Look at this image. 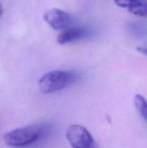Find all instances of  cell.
I'll return each mask as SVG.
<instances>
[{"label":"cell","mask_w":147,"mask_h":148,"mask_svg":"<svg viewBox=\"0 0 147 148\" xmlns=\"http://www.w3.org/2000/svg\"><path fill=\"white\" fill-rule=\"evenodd\" d=\"M76 79V75L71 71H51L43 75L39 79L38 87L43 93H51L63 89Z\"/></svg>","instance_id":"obj_1"},{"label":"cell","mask_w":147,"mask_h":148,"mask_svg":"<svg viewBox=\"0 0 147 148\" xmlns=\"http://www.w3.org/2000/svg\"><path fill=\"white\" fill-rule=\"evenodd\" d=\"M42 134L43 128L40 126H27L7 132L4 136V140L10 147H24L37 141Z\"/></svg>","instance_id":"obj_2"},{"label":"cell","mask_w":147,"mask_h":148,"mask_svg":"<svg viewBox=\"0 0 147 148\" xmlns=\"http://www.w3.org/2000/svg\"><path fill=\"white\" fill-rule=\"evenodd\" d=\"M66 140L73 148H92L94 140L90 132L79 124H72L68 127Z\"/></svg>","instance_id":"obj_3"},{"label":"cell","mask_w":147,"mask_h":148,"mask_svg":"<svg viewBox=\"0 0 147 148\" xmlns=\"http://www.w3.org/2000/svg\"><path fill=\"white\" fill-rule=\"evenodd\" d=\"M43 19L54 30H64L73 25V17L66 12L57 8L46 11Z\"/></svg>","instance_id":"obj_4"},{"label":"cell","mask_w":147,"mask_h":148,"mask_svg":"<svg viewBox=\"0 0 147 148\" xmlns=\"http://www.w3.org/2000/svg\"><path fill=\"white\" fill-rule=\"evenodd\" d=\"M87 34V31L84 27H71L62 30L58 36L57 42L59 44H66L83 38Z\"/></svg>","instance_id":"obj_5"},{"label":"cell","mask_w":147,"mask_h":148,"mask_svg":"<svg viewBox=\"0 0 147 148\" xmlns=\"http://www.w3.org/2000/svg\"><path fill=\"white\" fill-rule=\"evenodd\" d=\"M115 4L124 7L129 12L139 17H147V0H133V1H116Z\"/></svg>","instance_id":"obj_6"},{"label":"cell","mask_w":147,"mask_h":148,"mask_svg":"<svg viewBox=\"0 0 147 148\" xmlns=\"http://www.w3.org/2000/svg\"><path fill=\"white\" fill-rule=\"evenodd\" d=\"M134 105L141 116L147 122V101L144 96L137 94L134 97Z\"/></svg>","instance_id":"obj_7"},{"label":"cell","mask_w":147,"mask_h":148,"mask_svg":"<svg viewBox=\"0 0 147 148\" xmlns=\"http://www.w3.org/2000/svg\"><path fill=\"white\" fill-rule=\"evenodd\" d=\"M137 50H138L140 53L147 56V43H144V45H141V46H138V47L137 48Z\"/></svg>","instance_id":"obj_8"},{"label":"cell","mask_w":147,"mask_h":148,"mask_svg":"<svg viewBox=\"0 0 147 148\" xmlns=\"http://www.w3.org/2000/svg\"><path fill=\"white\" fill-rule=\"evenodd\" d=\"M1 13H2V7H1V4H0V16H1Z\"/></svg>","instance_id":"obj_9"}]
</instances>
